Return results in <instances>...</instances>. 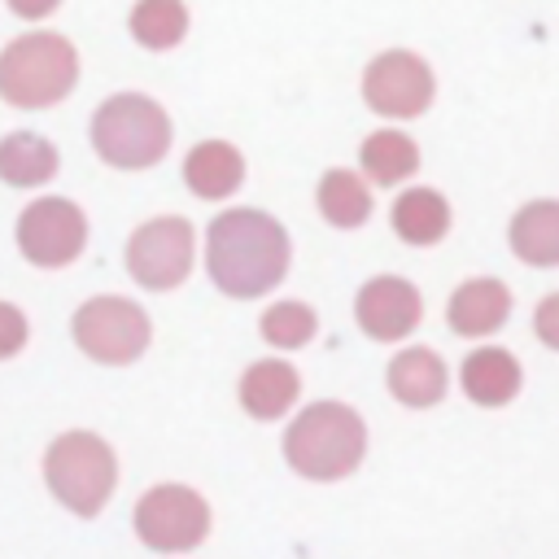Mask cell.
Instances as JSON below:
<instances>
[{
  "mask_svg": "<svg viewBox=\"0 0 559 559\" xmlns=\"http://www.w3.org/2000/svg\"><path fill=\"white\" fill-rule=\"evenodd\" d=\"M205 271L227 297H262L288 271V231L262 210H223L205 231Z\"/></svg>",
  "mask_w": 559,
  "mask_h": 559,
  "instance_id": "1",
  "label": "cell"
},
{
  "mask_svg": "<svg viewBox=\"0 0 559 559\" xmlns=\"http://www.w3.org/2000/svg\"><path fill=\"white\" fill-rule=\"evenodd\" d=\"M367 454V428L358 411L345 402H314L306 406L284 437V459L306 480H341Z\"/></svg>",
  "mask_w": 559,
  "mask_h": 559,
  "instance_id": "2",
  "label": "cell"
},
{
  "mask_svg": "<svg viewBox=\"0 0 559 559\" xmlns=\"http://www.w3.org/2000/svg\"><path fill=\"white\" fill-rule=\"evenodd\" d=\"M79 83V52L52 31L13 39L0 52V96L17 109H44L70 96Z\"/></svg>",
  "mask_w": 559,
  "mask_h": 559,
  "instance_id": "3",
  "label": "cell"
},
{
  "mask_svg": "<svg viewBox=\"0 0 559 559\" xmlns=\"http://www.w3.org/2000/svg\"><path fill=\"white\" fill-rule=\"evenodd\" d=\"M92 148L100 153V162L118 170L157 166L170 148V118L157 100L140 92L109 96L92 118Z\"/></svg>",
  "mask_w": 559,
  "mask_h": 559,
  "instance_id": "4",
  "label": "cell"
},
{
  "mask_svg": "<svg viewBox=\"0 0 559 559\" xmlns=\"http://www.w3.org/2000/svg\"><path fill=\"white\" fill-rule=\"evenodd\" d=\"M44 480L74 515H96L118 485V459L96 432H66L44 454Z\"/></svg>",
  "mask_w": 559,
  "mask_h": 559,
  "instance_id": "5",
  "label": "cell"
},
{
  "mask_svg": "<svg viewBox=\"0 0 559 559\" xmlns=\"http://www.w3.org/2000/svg\"><path fill=\"white\" fill-rule=\"evenodd\" d=\"M148 314L127 297H92L74 310V341L87 358L122 367L148 349Z\"/></svg>",
  "mask_w": 559,
  "mask_h": 559,
  "instance_id": "6",
  "label": "cell"
},
{
  "mask_svg": "<svg viewBox=\"0 0 559 559\" xmlns=\"http://www.w3.org/2000/svg\"><path fill=\"white\" fill-rule=\"evenodd\" d=\"M135 533L153 550H192L210 533V502L188 485H157L135 502Z\"/></svg>",
  "mask_w": 559,
  "mask_h": 559,
  "instance_id": "7",
  "label": "cell"
},
{
  "mask_svg": "<svg viewBox=\"0 0 559 559\" xmlns=\"http://www.w3.org/2000/svg\"><path fill=\"white\" fill-rule=\"evenodd\" d=\"M192 223L188 218H148L127 240V271L135 284L166 293L192 271Z\"/></svg>",
  "mask_w": 559,
  "mask_h": 559,
  "instance_id": "8",
  "label": "cell"
},
{
  "mask_svg": "<svg viewBox=\"0 0 559 559\" xmlns=\"http://www.w3.org/2000/svg\"><path fill=\"white\" fill-rule=\"evenodd\" d=\"M87 245V218L66 197H39L17 218V249L35 266H70Z\"/></svg>",
  "mask_w": 559,
  "mask_h": 559,
  "instance_id": "9",
  "label": "cell"
},
{
  "mask_svg": "<svg viewBox=\"0 0 559 559\" xmlns=\"http://www.w3.org/2000/svg\"><path fill=\"white\" fill-rule=\"evenodd\" d=\"M432 92L437 83L428 61L406 48L380 52L362 74V100L384 118H419L432 105Z\"/></svg>",
  "mask_w": 559,
  "mask_h": 559,
  "instance_id": "10",
  "label": "cell"
},
{
  "mask_svg": "<svg viewBox=\"0 0 559 559\" xmlns=\"http://www.w3.org/2000/svg\"><path fill=\"white\" fill-rule=\"evenodd\" d=\"M354 319L371 341H402L419 328L424 301L419 288L402 275H376L354 297Z\"/></svg>",
  "mask_w": 559,
  "mask_h": 559,
  "instance_id": "11",
  "label": "cell"
},
{
  "mask_svg": "<svg viewBox=\"0 0 559 559\" xmlns=\"http://www.w3.org/2000/svg\"><path fill=\"white\" fill-rule=\"evenodd\" d=\"M511 314V293L502 280H467L450 293L445 323L454 336H489L507 323Z\"/></svg>",
  "mask_w": 559,
  "mask_h": 559,
  "instance_id": "12",
  "label": "cell"
},
{
  "mask_svg": "<svg viewBox=\"0 0 559 559\" xmlns=\"http://www.w3.org/2000/svg\"><path fill=\"white\" fill-rule=\"evenodd\" d=\"M445 389H450V371H445V362L432 349L415 345V349L393 354V362H389V393L402 406H415V411L419 406H437L445 397Z\"/></svg>",
  "mask_w": 559,
  "mask_h": 559,
  "instance_id": "13",
  "label": "cell"
},
{
  "mask_svg": "<svg viewBox=\"0 0 559 559\" xmlns=\"http://www.w3.org/2000/svg\"><path fill=\"white\" fill-rule=\"evenodd\" d=\"M459 384L476 406H507L520 393L524 371H520L515 354H507V349H472L463 358Z\"/></svg>",
  "mask_w": 559,
  "mask_h": 559,
  "instance_id": "14",
  "label": "cell"
},
{
  "mask_svg": "<svg viewBox=\"0 0 559 559\" xmlns=\"http://www.w3.org/2000/svg\"><path fill=\"white\" fill-rule=\"evenodd\" d=\"M183 179H188V188L197 197L223 201L245 183V157L227 140H205L183 157Z\"/></svg>",
  "mask_w": 559,
  "mask_h": 559,
  "instance_id": "15",
  "label": "cell"
},
{
  "mask_svg": "<svg viewBox=\"0 0 559 559\" xmlns=\"http://www.w3.org/2000/svg\"><path fill=\"white\" fill-rule=\"evenodd\" d=\"M301 393V376L284 358H262L240 376V406L253 419H280Z\"/></svg>",
  "mask_w": 559,
  "mask_h": 559,
  "instance_id": "16",
  "label": "cell"
},
{
  "mask_svg": "<svg viewBox=\"0 0 559 559\" xmlns=\"http://www.w3.org/2000/svg\"><path fill=\"white\" fill-rule=\"evenodd\" d=\"M511 249L528 266H559V201H528L511 218Z\"/></svg>",
  "mask_w": 559,
  "mask_h": 559,
  "instance_id": "17",
  "label": "cell"
},
{
  "mask_svg": "<svg viewBox=\"0 0 559 559\" xmlns=\"http://www.w3.org/2000/svg\"><path fill=\"white\" fill-rule=\"evenodd\" d=\"M393 231L406 245H437L450 231V201L437 188H406L393 201Z\"/></svg>",
  "mask_w": 559,
  "mask_h": 559,
  "instance_id": "18",
  "label": "cell"
},
{
  "mask_svg": "<svg viewBox=\"0 0 559 559\" xmlns=\"http://www.w3.org/2000/svg\"><path fill=\"white\" fill-rule=\"evenodd\" d=\"M57 175V148L44 135L13 131L0 140V179L13 188H39Z\"/></svg>",
  "mask_w": 559,
  "mask_h": 559,
  "instance_id": "19",
  "label": "cell"
},
{
  "mask_svg": "<svg viewBox=\"0 0 559 559\" xmlns=\"http://www.w3.org/2000/svg\"><path fill=\"white\" fill-rule=\"evenodd\" d=\"M362 170L376 179V183H402L406 175L419 170V148L411 135L402 131H371L362 140Z\"/></svg>",
  "mask_w": 559,
  "mask_h": 559,
  "instance_id": "20",
  "label": "cell"
},
{
  "mask_svg": "<svg viewBox=\"0 0 559 559\" xmlns=\"http://www.w3.org/2000/svg\"><path fill=\"white\" fill-rule=\"evenodd\" d=\"M319 210L332 227H362L371 214V192L349 170H328L319 179Z\"/></svg>",
  "mask_w": 559,
  "mask_h": 559,
  "instance_id": "21",
  "label": "cell"
},
{
  "mask_svg": "<svg viewBox=\"0 0 559 559\" xmlns=\"http://www.w3.org/2000/svg\"><path fill=\"white\" fill-rule=\"evenodd\" d=\"M131 35H135V44H144L153 52L175 48L188 35V9H183V0H140L131 9Z\"/></svg>",
  "mask_w": 559,
  "mask_h": 559,
  "instance_id": "22",
  "label": "cell"
},
{
  "mask_svg": "<svg viewBox=\"0 0 559 559\" xmlns=\"http://www.w3.org/2000/svg\"><path fill=\"white\" fill-rule=\"evenodd\" d=\"M314 332H319V319H314V310L301 306V301H275V306L262 314V336H266V345H275V349H301L306 341H314Z\"/></svg>",
  "mask_w": 559,
  "mask_h": 559,
  "instance_id": "23",
  "label": "cell"
},
{
  "mask_svg": "<svg viewBox=\"0 0 559 559\" xmlns=\"http://www.w3.org/2000/svg\"><path fill=\"white\" fill-rule=\"evenodd\" d=\"M22 345H26V314L0 301V358H13Z\"/></svg>",
  "mask_w": 559,
  "mask_h": 559,
  "instance_id": "24",
  "label": "cell"
},
{
  "mask_svg": "<svg viewBox=\"0 0 559 559\" xmlns=\"http://www.w3.org/2000/svg\"><path fill=\"white\" fill-rule=\"evenodd\" d=\"M533 328H537L542 345L559 349V293H550V297L537 306V314H533Z\"/></svg>",
  "mask_w": 559,
  "mask_h": 559,
  "instance_id": "25",
  "label": "cell"
},
{
  "mask_svg": "<svg viewBox=\"0 0 559 559\" xmlns=\"http://www.w3.org/2000/svg\"><path fill=\"white\" fill-rule=\"evenodd\" d=\"M61 0H9V9L17 13V17H31V22H39V17H48L52 9H57Z\"/></svg>",
  "mask_w": 559,
  "mask_h": 559,
  "instance_id": "26",
  "label": "cell"
}]
</instances>
